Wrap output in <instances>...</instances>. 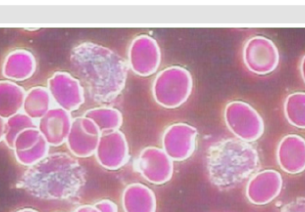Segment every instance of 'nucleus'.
<instances>
[{
  "label": "nucleus",
  "instance_id": "1",
  "mask_svg": "<svg viewBox=\"0 0 305 212\" xmlns=\"http://www.w3.org/2000/svg\"><path fill=\"white\" fill-rule=\"evenodd\" d=\"M254 148L248 144L234 139L223 140L209 149L207 168L210 180L214 183L224 172V175L216 186H220L225 176H232V186L248 178L252 172L246 170L248 152Z\"/></svg>",
  "mask_w": 305,
  "mask_h": 212
}]
</instances>
